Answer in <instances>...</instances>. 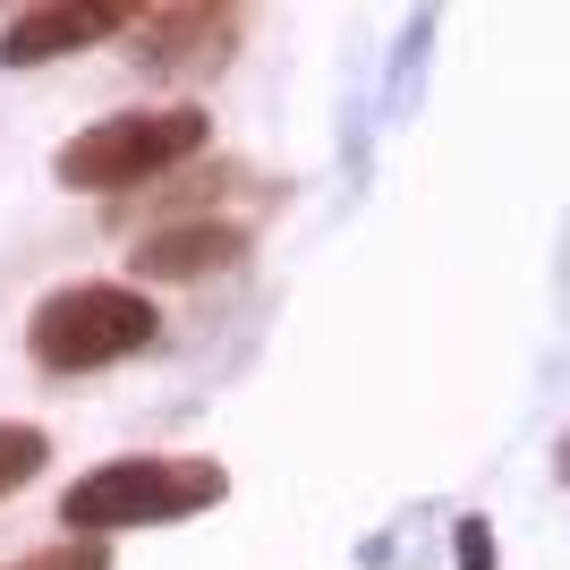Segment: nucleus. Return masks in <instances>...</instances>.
<instances>
[{"mask_svg":"<svg viewBox=\"0 0 570 570\" xmlns=\"http://www.w3.org/2000/svg\"><path fill=\"white\" fill-rule=\"evenodd\" d=\"M230 476L214 460H102L95 476H77L60 494V520L77 537H102V528H154V520H188V511H214Z\"/></svg>","mask_w":570,"mask_h":570,"instance_id":"1","label":"nucleus"},{"mask_svg":"<svg viewBox=\"0 0 570 570\" xmlns=\"http://www.w3.org/2000/svg\"><path fill=\"white\" fill-rule=\"evenodd\" d=\"M205 137H214V128H205V111H196V102L111 111V119H95L86 137L60 145V179H69V188H86V196H128V188H145L154 170L205 154Z\"/></svg>","mask_w":570,"mask_h":570,"instance_id":"2","label":"nucleus"},{"mask_svg":"<svg viewBox=\"0 0 570 570\" xmlns=\"http://www.w3.org/2000/svg\"><path fill=\"white\" fill-rule=\"evenodd\" d=\"M154 333H163V324L145 307V289H128V282H77V289H60V298H43L35 324H26L35 366H51V375H95L111 357H137Z\"/></svg>","mask_w":570,"mask_h":570,"instance_id":"3","label":"nucleus"},{"mask_svg":"<svg viewBox=\"0 0 570 570\" xmlns=\"http://www.w3.org/2000/svg\"><path fill=\"white\" fill-rule=\"evenodd\" d=\"M128 9L119 0H43V9H26L9 35H0V69H43L60 51H86V43H111Z\"/></svg>","mask_w":570,"mask_h":570,"instance_id":"4","label":"nucleus"},{"mask_svg":"<svg viewBox=\"0 0 570 570\" xmlns=\"http://www.w3.org/2000/svg\"><path fill=\"white\" fill-rule=\"evenodd\" d=\"M230 264H247V230L196 214V222H163L154 238H137L128 273H145V282H214Z\"/></svg>","mask_w":570,"mask_h":570,"instance_id":"5","label":"nucleus"},{"mask_svg":"<svg viewBox=\"0 0 570 570\" xmlns=\"http://www.w3.org/2000/svg\"><path fill=\"white\" fill-rule=\"evenodd\" d=\"M222 43H230V18H222V9H205V18H196V9H170V18H154V26H145V60H154L163 77L205 69V60H214Z\"/></svg>","mask_w":570,"mask_h":570,"instance_id":"6","label":"nucleus"},{"mask_svg":"<svg viewBox=\"0 0 570 570\" xmlns=\"http://www.w3.org/2000/svg\"><path fill=\"white\" fill-rule=\"evenodd\" d=\"M43 460H51L43 426H0V502L18 494L26 476H43Z\"/></svg>","mask_w":570,"mask_h":570,"instance_id":"7","label":"nucleus"},{"mask_svg":"<svg viewBox=\"0 0 570 570\" xmlns=\"http://www.w3.org/2000/svg\"><path fill=\"white\" fill-rule=\"evenodd\" d=\"M18 570H111V553L102 546H51V553H35V562H18Z\"/></svg>","mask_w":570,"mask_h":570,"instance_id":"8","label":"nucleus"},{"mask_svg":"<svg viewBox=\"0 0 570 570\" xmlns=\"http://www.w3.org/2000/svg\"><path fill=\"white\" fill-rule=\"evenodd\" d=\"M452 546H460V570H494V528L485 520H460Z\"/></svg>","mask_w":570,"mask_h":570,"instance_id":"9","label":"nucleus"},{"mask_svg":"<svg viewBox=\"0 0 570 570\" xmlns=\"http://www.w3.org/2000/svg\"><path fill=\"white\" fill-rule=\"evenodd\" d=\"M562 485H570V443H562Z\"/></svg>","mask_w":570,"mask_h":570,"instance_id":"10","label":"nucleus"}]
</instances>
